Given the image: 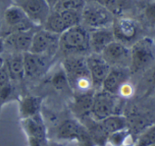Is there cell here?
I'll return each mask as SVG.
<instances>
[{
    "instance_id": "11",
    "label": "cell",
    "mask_w": 155,
    "mask_h": 146,
    "mask_svg": "<svg viewBox=\"0 0 155 146\" xmlns=\"http://www.w3.org/2000/svg\"><path fill=\"white\" fill-rule=\"evenodd\" d=\"M13 5L20 7L37 27L43 26L52 10L45 0H13Z\"/></svg>"
},
{
    "instance_id": "16",
    "label": "cell",
    "mask_w": 155,
    "mask_h": 146,
    "mask_svg": "<svg viewBox=\"0 0 155 146\" xmlns=\"http://www.w3.org/2000/svg\"><path fill=\"white\" fill-rule=\"evenodd\" d=\"M88 134L87 129L75 119H65L60 123L57 128V139L69 142L80 141Z\"/></svg>"
},
{
    "instance_id": "36",
    "label": "cell",
    "mask_w": 155,
    "mask_h": 146,
    "mask_svg": "<svg viewBox=\"0 0 155 146\" xmlns=\"http://www.w3.org/2000/svg\"><path fill=\"white\" fill-rule=\"evenodd\" d=\"M152 79H153V84L155 85V68H154V70L153 71V75H152Z\"/></svg>"
},
{
    "instance_id": "33",
    "label": "cell",
    "mask_w": 155,
    "mask_h": 146,
    "mask_svg": "<svg viewBox=\"0 0 155 146\" xmlns=\"http://www.w3.org/2000/svg\"><path fill=\"white\" fill-rule=\"evenodd\" d=\"M47 2V4L49 5V6L51 7V9H53V7L55 5V4L59 1V0H45Z\"/></svg>"
},
{
    "instance_id": "31",
    "label": "cell",
    "mask_w": 155,
    "mask_h": 146,
    "mask_svg": "<svg viewBox=\"0 0 155 146\" xmlns=\"http://www.w3.org/2000/svg\"><path fill=\"white\" fill-rule=\"evenodd\" d=\"M10 78H9V75H8V73L4 65V67H2L0 69V86L1 85H6L8 83H10Z\"/></svg>"
},
{
    "instance_id": "8",
    "label": "cell",
    "mask_w": 155,
    "mask_h": 146,
    "mask_svg": "<svg viewBox=\"0 0 155 146\" xmlns=\"http://www.w3.org/2000/svg\"><path fill=\"white\" fill-rule=\"evenodd\" d=\"M4 28L6 35L14 32L37 28V26L35 25V24L20 7L15 5H11L5 10L4 13Z\"/></svg>"
},
{
    "instance_id": "39",
    "label": "cell",
    "mask_w": 155,
    "mask_h": 146,
    "mask_svg": "<svg viewBox=\"0 0 155 146\" xmlns=\"http://www.w3.org/2000/svg\"><path fill=\"white\" fill-rule=\"evenodd\" d=\"M46 146H58V145H46Z\"/></svg>"
},
{
    "instance_id": "26",
    "label": "cell",
    "mask_w": 155,
    "mask_h": 146,
    "mask_svg": "<svg viewBox=\"0 0 155 146\" xmlns=\"http://www.w3.org/2000/svg\"><path fill=\"white\" fill-rule=\"evenodd\" d=\"M155 144V124L145 129L139 136L136 146H153Z\"/></svg>"
},
{
    "instance_id": "3",
    "label": "cell",
    "mask_w": 155,
    "mask_h": 146,
    "mask_svg": "<svg viewBox=\"0 0 155 146\" xmlns=\"http://www.w3.org/2000/svg\"><path fill=\"white\" fill-rule=\"evenodd\" d=\"M124 98L119 95L109 94L103 90L94 92L90 116L97 122H100L113 114H122Z\"/></svg>"
},
{
    "instance_id": "1",
    "label": "cell",
    "mask_w": 155,
    "mask_h": 146,
    "mask_svg": "<svg viewBox=\"0 0 155 146\" xmlns=\"http://www.w3.org/2000/svg\"><path fill=\"white\" fill-rule=\"evenodd\" d=\"M90 53L89 31L83 25L73 26L60 35L56 58L86 56Z\"/></svg>"
},
{
    "instance_id": "32",
    "label": "cell",
    "mask_w": 155,
    "mask_h": 146,
    "mask_svg": "<svg viewBox=\"0 0 155 146\" xmlns=\"http://www.w3.org/2000/svg\"><path fill=\"white\" fill-rule=\"evenodd\" d=\"M28 146H46V144L35 138H28Z\"/></svg>"
},
{
    "instance_id": "15",
    "label": "cell",
    "mask_w": 155,
    "mask_h": 146,
    "mask_svg": "<svg viewBox=\"0 0 155 146\" xmlns=\"http://www.w3.org/2000/svg\"><path fill=\"white\" fill-rule=\"evenodd\" d=\"M131 74L130 68L111 67L109 74L103 83L101 90L114 95H118L121 86L129 81Z\"/></svg>"
},
{
    "instance_id": "2",
    "label": "cell",
    "mask_w": 155,
    "mask_h": 146,
    "mask_svg": "<svg viewBox=\"0 0 155 146\" xmlns=\"http://www.w3.org/2000/svg\"><path fill=\"white\" fill-rule=\"evenodd\" d=\"M61 65L65 73L73 94L94 90L86 56L64 57L61 59Z\"/></svg>"
},
{
    "instance_id": "38",
    "label": "cell",
    "mask_w": 155,
    "mask_h": 146,
    "mask_svg": "<svg viewBox=\"0 0 155 146\" xmlns=\"http://www.w3.org/2000/svg\"><path fill=\"white\" fill-rule=\"evenodd\" d=\"M123 146H133V145H131V144H124V145H123Z\"/></svg>"
},
{
    "instance_id": "22",
    "label": "cell",
    "mask_w": 155,
    "mask_h": 146,
    "mask_svg": "<svg viewBox=\"0 0 155 146\" xmlns=\"http://www.w3.org/2000/svg\"><path fill=\"white\" fill-rule=\"evenodd\" d=\"M104 132L109 135L113 133L127 129V118L123 114H113L99 122Z\"/></svg>"
},
{
    "instance_id": "4",
    "label": "cell",
    "mask_w": 155,
    "mask_h": 146,
    "mask_svg": "<svg viewBox=\"0 0 155 146\" xmlns=\"http://www.w3.org/2000/svg\"><path fill=\"white\" fill-rule=\"evenodd\" d=\"M131 73L149 68L155 61V41L148 36L136 40L131 46Z\"/></svg>"
},
{
    "instance_id": "19",
    "label": "cell",
    "mask_w": 155,
    "mask_h": 146,
    "mask_svg": "<svg viewBox=\"0 0 155 146\" xmlns=\"http://www.w3.org/2000/svg\"><path fill=\"white\" fill-rule=\"evenodd\" d=\"M5 58V67L8 73L12 83H18L25 79L24 54H3Z\"/></svg>"
},
{
    "instance_id": "35",
    "label": "cell",
    "mask_w": 155,
    "mask_h": 146,
    "mask_svg": "<svg viewBox=\"0 0 155 146\" xmlns=\"http://www.w3.org/2000/svg\"><path fill=\"white\" fill-rule=\"evenodd\" d=\"M5 65V58L3 55H0V69Z\"/></svg>"
},
{
    "instance_id": "7",
    "label": "cell",
    "mask_w": 155,
    "mask_h": 146,
    "mask_svg": "<svg viewBox=\"0 0 155 146\" xmlns=\"http://www.w3.org/2000/svg\"><path fill=\"white\" fill-rule=\"evenodd\" d=\"M56 57L44 54L26 52L24 54L25 79L35 80L44 76L51 68Z\"/></svg>"
},
{
    "instance_id": "20",
    "label": "cell",
    "mask_w": 155,
    "mask_h": 146,
    "mask_svg": "<svg viewBox=\"0 0 155 146\" xmlns=\"http://www.w3.org/2000/svg\"><path fill=\"white\" fill-rule=\"evenodd\" d=\"M94 90H91L84 93L74 94V98L71 105V110L75 116L79 119H84L90 115Z\"/></svg>"
},
{
    "instance_id": "27",
    "label": "cell",
    "mask_w": 155,
    "mask_h": 146,
    "mask_svg": "<svg viewBox=\"0 0 155 146\" xmlns=\"http://www.w3.org/2000/svg\"><path fill=\"white\" fill-rule=\"evenodd\" d=\"M15 89L12 82L0 86V108L13 97Z\"/></svg>"
},
{
    "instance_id": "13",
    "label": "cell",
    "mask_w": 155,
    "mask_h": 146,
    "mask_svg": "<svg viewBox=\"0 0 155 146\" xmlns=\"http://www.w3.org/2000/svg\"><path fill=\"white\" fill-rule=\"evenodd\" d=\"M36 28L14 32L4 36V54H25L29 52Z\"/></svg>"
},
{
    "instance_id": "24",
    "label": "cell",
    "mask_w": 155,
    "mask_h": 146,
    "mask_svg": "<svg viewBox=\"0 0 155 146\" xmlns=\"http://www.w3.org/2000/svg\"><path fill=\"white\" fill-rule=\"evenodd\" d=\"M130 134L127 129H124L115 133H113L108 135L105 146H123L126 144L127 140L129 139Z\"/></svg>"
},
{
    "instance_id": "29",
    "label": "cell",
    "mask_w": 155,
    "mask_h": 146,
    "mask_svg": "<svg viewBox=\"0 0 155 146\" xmlns=\"http://www.w3.org/2000/svg\"><path fill=\"white\" fill-rule=\"evenodd\" d=\"M134 86L132 85V84L129 81H127L126 83H124L121 86L119 93H118V95L124 99H127V98L131 97L134 95Z\"/></svg>"
},
{
    "instance_id": "9",
    "label": "cell",
    "mask_w": 155,
    "mask_h": 146,
    "mask_svg": "<svg viewBox=\"0 0 155 146\" xmlns=\"http://www.w3.org/2000/svg\"><path fill=\"white\" fill-rule=\"evenodd\" d=\"M59 35L39 28L34 34L29 52L34 54H44L56 57L58 51Z\"/></svg>"
},
{
    "instance_id": "34",
    "label": "cell",
    "mask_w": 155,
    "mask_h": 146,
    "mask_svg": "<svg viewBox=\"0 0 155 146\" xmlns=\"http://www.w3.org/2000/svg\"><path fill=\"white\" fill-rule=\"evenodd\" d=\"M4 54V38L0 36V55Z\"/></svg>"
},
{
    "instance_id": "21",
    "label": "cell",
    "mask_w": 155,
    "mask_h": 146,
    "mask_svg": "<svg viewBox=\"0 0 155 146\" xmlns=\"http://www.w3.org/2000/svg\"><path fill=\"white\" fill-rule=\"evenodd\" d=\"M42 98L35 95H26L19 101V114L21 119L32 117L40 114Z\"/></svg>"
},
{
    "instance_id": "23",
    "label": "cell",
    "mask_w": 155,
    "mask_h": 146,
    "mask_svg": "<svg viewBox=\"0 0 155 146\" xmlns=\"http://www.w3.org/2000/svg\"><path fill=\"white\" fill-rule=\"evenodd\" d=\"M84 0H59L52 10L63 11V10H75L81 11L85 5Z\"/></svg>"
},
{
    "instance_id": "37",
    "label": "cell",
    "mask_w": 155,
    "mask_h": 146,
    "mask_svg": "<svg viewBox=\"0 0 155 146\" xmlns=\"http://www.w3.org/2000/svg\"><path fill=\"white\" fill-rule=\"evenodd\" d=\"M1 28H2V23H1V21H0V32H1Z\"/></svg>"
},
{
    "instance_id": "25",
    "label": "cell",
    "mask_w": 155,
    "mask_h": 146,
    "mask_svg": "<svg viewBox=\"0 0 155 146\" xmlns=\"http://www.w3.org/2000/svg\"><path fill=\"white\" fill-rule=\"evenodd\" d=\"M51 82H52L53 86L57 90H60V91H63L65 89L71 90L69 84H68V81H67V78H66V75H65V73H64L61 64H60L59 70L54 72V74L53 75Z\"/></svg>"
},
{
    "instance_id": "40",
    "label": "cell",
    "mask_w": 155,
    "mask_h": 146,
    "mask_svg": "<svg viewBox=\"0 0 155 146\" xmlns=\"http://www.w3.org/2000/svg\"><path fill=\"white\" fill-rule=\"evenodd\" d=\"M153 146H155V144H154V145H153Z\"/></svg>"
},
{
    "instance_id": "10",
    "label": "cell",
    "mask_w": 155,
    "mask_h": 146,
    "mask_svg": "<svg viewBox=\"0 0 155 146\" xmlns=\"http://www.w3.org/2000/svg\"><path fill=\"white\" fill-rule=\"evenodd\" d=\"M111 67L131 66V49L128 45L114 40L100 54Z\"/></svg>"
},
{
    "instance_id": "30",
    "label": "cell",
    "mask_w": 155,
    "mask_h": 146,
    "mask_svg": "<svg viewBox=\"0 0 155 146\" xmlns=\"http://www.w3.org/2000/svg\"><path fill=\"white\" fill-rule=\"evenodd\" d=\"M144 15L151 24L155 25V0L148 4L144 10Z\"/></svg>"
},
{
    "instance_id": "28",
    "label": "cell",
    "mask_w": 155,
    "mask_h": 146,
    "mask_svg": "<svg viewBox=\"0 0 155 146\" xmlns=\"http://www.w3.org/2000/svg\"><path fill=\"white\" fill-rule=\"evenodd\" d=\"M98 3L105 6L107 9H109L114 15L118 14L123 5H124V0H96Z\"/></svg>"
},
{
    "instance_id": "5",
    "label": "cell",
    "mask_w": 155,
    "mask_h": 146,
    "mask_svg": "<svg viewBox=\"0 0 155 146\" xmlns=\"http://www.w3.org/2000/svg\"><path fill=\"white\" fill-rule=\"evenodd\" d=\"M114 20V14L97 1L86 3L82 10L81 25L88 31L111 27Z\"/></svg>"
},
{
    "instance_id": "17",
    "label": "cell",
    "mask_w": 155,
    "mask_h": 146,
    "mask_svg": "<svg viewBox=\"0 0 155 146\" xmlns=\"http://www.w3.org/2000/svg\"><path fill=\"white\" fill-rule=\"evenodd\" d=\"M115 40L112 26L89 31V45L91 53L101 54L103 50Z\"/></svg>"
},
{
    "instance_id": "6",
    "label": "cell",
    "mask_w": 155,
    "mask_h": 146,
    "mask_svg": "<svg viewBox=\"0 0 155 146\" xmlns=\"http://www.w3.org/2000/svg\"><path fill=\"white\" fill-rule=\"evenodd\" d=\"M81 11L51 10L43 28L56 35H61L67 29L81 24Z\"/></svg>"
},
{
    "instance_id": "14",
    "label": "cell",
    "mask_w": 155,
    "mask_h": 146,
    "mask_svg": "<svg viewBox=\"0 0 155 146\" xmlns=\"http://www.w3.org/2000/svg\"><path fill=\"white\" fill-rule=\"evenodd\" d=\"M86 63L91 75L94 90H101L103 83L110 72L111 66L105 62L100 54L94 53H90L86 55Z\"/></svg>"
},
{
    "instance_id": "18",
    "label": "cell",
    "mask_w": 155,
    "mask_h": 146,
    "mask_svg": "<svg viewBox=\"0 0 155 146\" xmlns=\"http://www.w3.org/2000/svg\"><path fill=\"white\" fill-rule=\"evenodd\" d=\"M21 124L28 138H35L46 144V127L41 114L21 119Z\"/></svg>"
},
{
    "instance_id": "12",
    "label": "cell",
    "mask_w": 155,
    "mask_h": 146,
    "mask_svg": "<svg viewBox=\"0 0 155 146\" xmlns=\"http://www.w3.org/2000/svg\"><path fill=\"white\" fill-rule=\"evenodd\" d=\"M114 38L126 45L130 43H134L138 40L140 27L138 23L133 18L121 16L119 18H114L112 25Z\"/></svg>"
}]
</instances>
